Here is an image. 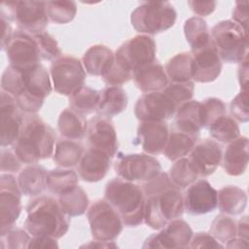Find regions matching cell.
I'll list each match as a JSON object with an SVG mask.
<instances>
[{
    "label": "cell",
    "mask_w": 249,
    "mask_h": 249,
    "mask_svg": "<svg viewBox=\"0 0 249 249\" xmlns=\"http://www.w3.org/2000/svg\"><path fill=\"white\" fill-rule=\"evenodd\" d=\"M156 52L154 39L149 35L140 34L123 43L116 51L115 59L133 73L136 69L156 61Z\"/></svg>",
    "instance_id": "cell-11"
},
{
    "label": "cell",
    "mask_w": 249,
    "mask_h": 249,
    "mask_svg": "<svg viewBox=\"0 0 249 249\" xmlns=\"http://www.w3.org/2000/svg\"><path fill=\"white\" fill-rule=\"evenodd\" d=\"M57 128L64 138L81 140L87 135L88 122L84 115H81L70 108H66L59 114Z\"/></svg>",
    "instance_id": "cell-32"
},
{
    "label": "cell",
    "mask_w": 249,
    "mask_h": 249,
    "mask_svg": "<svg viewBox=\"0 0 249 249\" xmlns=\"http://www.w3.org/2000/svg\"><path fill=\"white\" fill-rule=\"evenodd\" d=\"M164 71L170 82L192 81V57L190 53H180L172 56L165 64Z\"/></svg>",
    "instance_id": "cell-38"
},
{
    "label": "cell",
    "mask_w": 249,
    "mask_h": 249,
    "mask_svg": "<svg viewBox=\"0 0 249 249\" xmlns=\"http://www.w3.org/2000/svg\"><path fill=\"white\" fill-rule=\"evenodd\" d=\"M87 218L95 240L114 241L123 231L121 216L105 199L94 201L88 209Z\"/></svg>",
    "instance_id": "cell-9"
},
{
    "label": "cell",
    "mask_w": 249,
    "mask_h": 249,
    "mask_svg": "<svg viewBox=\"0 0 249 249\" xmlns=\"http://www.w3.org/2000/svg\"><path fill=\"white\" fill-rule=\"evenodd\" d=\"M184 34L191 47V52L203 48L211 42L208 25L199 17H192L185 21Z\"/></svg>",
    "instance_id": "cell-35"
},
{
    "label": "cell",
    "mask_w": 249,
    "mask_h": 249,
    "mask_svg": "<svg viewBox=\"0 0 249 249\" xmlns=\"http://www.w3.org/2000/svg\"><path fill=\"white\" fill-rule=\"evenodd\" d=\"M209 233H211L220 243H227L236 236V222L226 214H220L213 220Z\"/></svg>",
    "instance_id": "cell-42"
},
{
    "label": "cell",
    "mask_w": 249,
    "mask_h": 249,
    "mask_svg": "<svg viewBox=\"0 0 249 249\" xmlns=\"http://www.w3.org/2000/svg\"><path fill=\"white\" fill-rule=\"evenodd\" d=\"M136 88L143 93L162 91L168 84L164 68L157 60L136 69L132 73Z\"/></svg>",
    "instance_id": "cell-24"
},
{
    "label": "cell",
    "mask_w": 249,
    "mask_h": 249,
    "mask_svg": "<svg viewBox=\"0 0 249 249\" xmlns=\"http://www.w3.org/2000/svg\"><path fill=\"white\" fill-rule=\"evenodd\" d=\"M0 23H1V30H2V34H1V49L5 50V48L7 47L9 42L11 41L14 32H13L12 26L10 24V21L7 20L6 18L1 17Z\"/></svg>",
    "instance_id": "cell-54"
},
{
    "label": "cell",
    "mask_w": 249,
    "mask_h": 249,
    "mask_svg": "<svg viewBox=\"0 0 249 249\" xmlns=\"http://www.w3.org/2000/svg\"><path fill=\"white\" fill-rule=\"evenodd\" d=\"M207 129L213 140L221 143L228 144L240 135L237 122L231 116L226 114L213 121Z\"/></svg>",
    "instance_id": "cell-37"
},
{
    "label": "cell",
    "mask_w": 249,
    "mask_h": 249,
    "mask_svg": "<svg viewBox=\"0 0 249 249\" xmlns=\"http://www.w3.org/2000/svg\"><path fill=\"white\" fill-rule=\"evenodd\" d=\"M1 89L15 98L23 113L36 114L52 92L53 83L41 63L22 70L9 65L2 73Z\"/></svg>",
    "instance_id": "cell-1"
},
{
    "label": "cell",
    "mask_w": 249,
    "mask_h": 249,
    "mask_svg": "<svg viewBox=\"0 0 249 249\" xmlns=\"http://www.w3.org/2000/svg\"><path fill=\"white\" fill-rule=\"evenodd\" d=\"M217 206L220 211L229 216L241 214L247 205V195L237 186H225L217 192Z\"/></svg>",
    "instance_id": "cell-31"
},
{
    "label": "cell",
    "mask_w": 249,
    "mask_h": 249,
    "mask_svg": "<svg viewBox=\"0 0 249 249\" xmlns=\"http://www.w3.org/2000/svg\"><path fill=\"white\" fill-rule=\"evenodd\" d=\"M178 105L163 91L143 93L136 101L134 115L140 122H160L174 117Z\"/></svg>",
    "instance_id": "cell-13"
},
{
    "label": "cell",
    "mask_w": 249,
    "mask_h": 249,
    "mask_svg": "<svg viewBox=\"0 0 249 249\" xmlns=\"http://www.w3.org/2000/svg\"><path fill=\"white\" fill-rule=\"evenodd\" d=\"M177 12L167 1H149L138 5L130 15L133 28L145 35H154L171 28L176 21Z\"/></svg>",
    "instance_id": "cell-7"
},
{
    "label": "cell",
    "mask_w": 249,
    "mask_h": 249,
    "mask_svg": "<svg viewBox=\"0 0 249 249\" xmlns=\"http://www.w3.org/2000/svg\"><path fill=\"white\" fill-rule=\"evenodd\" d=\"M53 89L61 95L70 96L85 85L86 70L82 61L69 54H61L50 67Z\"/></svg>",
    "instance_id": "cell-8"
},
{
    "label": "cell",
    "mask_w": 249,
    "mask_h": 249,
    "mask_svg": "<svg viewBox=\"0 0 249 249\" xmlns=\"http://www.w3.org/2000/svg\"><path fill=\"white\" fill-rule=\"evenodd\" d=\"M111 159L110 156L101 151L89 148L77 164V173L86 182H98L108 173Z\"/></svg>",
    "instance_id": "cell-23"
},
{
    "label": "cell",
    "mask_w": 249,
    "mask_h": 249,
    "mask_svg": "<svg viewBox=\"0 0 249 249\" xmlns=\"http://www.w3.org/2000/svg\"><path fill=\"white\" fill-rule=\"evenodd\" d=\"M28 248H58L55 238L49 236H31Z\"/></svg>",
    "instance_id": "cell-53"
},
{
    "label": "cell",
    "mask_w": 249,
    "mask_h": 249,
    "mask_svg": "<svg viewBox=\"0 0 249 249\" xmlns=\"http://www.w3.org/2000/svg\"><path fill=\"white\" fill-rule=\"evenodd\" d=\"M84 153V146L78 140L63 138L55 142L53 160L58 166L70 168L79 163Z\"/></svg>",
    "instance_id": "cell-33"
},
{
    "label": "cell",
    "mask_w": 249,
    "mask_h": 249,
    "mask_svg": "<svg viewBox=\"0 0 249 249\" xmlns=\"http://www.w3.org/2000/svg\"><path fill=\"white\" fill-rule=\"evenodd\" d=\"M192 79L197 83H211L222 71V60L212 42L203 48L192 51Z\"/></svg>",
    "instance_id": "cell-19"
},
{
    "label": "cell",
    "mask_w": 249,
    "mask_h": 249,
    "mask_svg": "<svg viewBox=\"0 0 249 249\" xmlns=\"http://www.w3.org/2000/svg\"><path fill=\"white\" fill-rule=\"evenodd\" d=\"M87 140L89 148L101 151L111 158L115 157L118 152L117 132L108 118L97 115L89 120Z\"/></svg>",
    "instance_id": "cell-16"
},
{
    "label": "cell",
    "mask_w": 249,
    "mask_h": 249,
    "mask_svg": "<svg viewBox=\"0 0 249 249\" xmlns=\"http://www.w3.org/2000/svg\"><path fill=\"white\" fill-rule=\"evenodd\" d=\"M232 21L240 25L247 31L248 25V2H235V6L232 10Z\"/></svg>",
    "instance_id": "cell-51"
},
{
    "label": "cell",
    "mask_w": 249,
    "mask_h": 249,
    "mask_svg": "<svg viewBox=\"0 0 249 249\" xmlns=\"http://www.w3.org/2000/svg\"><path fill=\"white\" fill-rule=\"evenodd\" d=\"M188 5L191 8V10L199 18L206 17L211 15L215 9L217 3L215 1H195L191 0L188 1Z\"/></svg>",
    "instance_id": "cell-52"
},
{
    "label": "cell",
    "mask_w": 249,
    "mask_h": 249,
    "mask_svg": "<svg viewBox=\"0 0 249 249\" xmlns=\"http://www.w3.org/2000/svg\"><path fill=\"white\" fill-rule=\"evenodd\" d=\"M41 57V60H54L61 55L56 40L47 31L32 35Z\"/></svg>",
    "instance_id": "cell-43"
},
{
    "label": "cell",
    "mask_w": 249,
    "mask_h": 249,
    "mask_svg": "<svg viewBox=\"0 0 249 249\" xmlns=\"http://www.w3.org/2000/svg\"><path fill=\"white\" fill-rule=\"evenodd\" d=\"M193 234L190 225L186 221L177 218L168 222L158 233H154L146 238L142 247L163 249L187 248Z\"/></svg>",
    "instance_id": "cell-14"
},
{
    "label": "cell",
    "mask_w": 249,
    "mask_h": 249,
    "mask_svg": "<svg viewBox=\"0 0 249 249\" xmlns=\"http://www.w3.org/2000/svg\"><path fill=\"white\" fill-rule=\"evenodd\" d=\"M200 103L204 121V127L206 128L213 121L226 114V105L219 98L208 97Z\"/></svg>",
    "instance_id": "cell-45"
},
{
    "label": "cell",
    "mask_w": 249,
    "mask_h": 249,
    "mask_svg": "<svg viewBox=\"0 0 249 249\" xmlns=\"http://www.w3.org/2000/svg\"><path fill=\"white\" fill-rule=\"evenodd\" d=\"M1 171L3 173H15L21 167V161L18 160L14 151L1 147Z\"/></svg>",
    "instance_id": "cell-49"
},
{
    "label": "cell",
    "mask_w": 249,
    "mask_h": 249,
    "mask_svg": "<svg viewBox=\"0 0 249 249\" xmlns=\"http://www.w3.org/2000/svg\"><path fill=\"white\" fill-rule=\"evenodd\" d=\"M57 202L68 217H76L83 215L89 207V197L85 190L79 185L72 191L58 196Z\"/></svg>",
    "instance_id": "cell-36"
},
{
    "label": "cell",
    "mask_w": 249,
    "mask_h": 249,
    "mask_svg": "<svg viewBox=\"0 0 249 249\" xmlns=\"http://www.w3.org/2000/svg\"><path fill=\"white\" fill-rule=\"evenodd\" d=\"M1 239L6 241V247L10 249H23L28 248L31 235L24 229L13 228L5 235L1 236Z\"/></svg>",
    "instance_id": "cell-47"
},
{
    "label": "cell",
    "mask_w": 249,
    "mask_h": 249,
    "mask_svg": "<svg viewBox=\"0 0 249 249\" xmlns=\"http://www.w3.org/2000/svg\"><path fill=\"white\" fill-rule=\"evenodd\" d=\"M114 62V53L104 45L91 46L86 51L82 58L86 72L91 76H105Z\"/></svg>",
    "instance_id": "cell-27"
},
{
    "label": "cell",
    "mask_w": 249,
    "mask_h": 249,
    "mask_svg": "<svg viewBox=\"0 0 249 249\" xmlns=\"http://www.w3.org/2000/svg\"><path fill=\"white\" fill-rule=\"evenodd\" d=\"M127 103V95L123 88L108 86L99 91L96 113L98 116L110 119L124 111Z\"/></svg>",
    "instance_id": "cell-28"
},
{
    "label": "cell",
    "mask_w": 249,
    "mask_h": 249,
    "mask_svg": "<svg viewBox=\"0 0 249 249\" xmlns=\"http://www.w3.org/2000/svg\"><path fill=\"white\" fill-rule=\"evenodd\" d=\"M105 84L109 86H118L128 82L132 78V73L123 67L116 59L110 70L105 76L102 77Z\"/></svg>",
    "instance_id": "cell-48"
},
{
    "label": "cell",
    "mask_w": 249,
    "mask_h": 249,
    "mask_svg": "<svg viewBox=\"0 0 249 249\" xmlns=\"http://www.w3.org/2000/svg\"><path fill=\"white\" fill-rule=\"evenodd\" d=\"M211 42L222 61L240 63L248 56V34L231 19L217 22L211 29Z\"/></svg>",
    "instance_id": "cell-6"
},
{
    "label": "cell",
    "mask_w": 249,
    "mask_h": 249,
    "mask_svg": "<svg viewBox=\"0 0 249 249\" xmlns=\"http://www.w3.org/2000/svg\"><path fill=\"white\" fill-rule=\"evenodd\" d=\"M78 173L71 168L57 167L48 170L47 189L57 196L64 195L74 190L79 183Z\"/></svg>",
    "instance_id": "cell-34"
},
{
    "label": "cell",
    "mask_w": 249,
    "mask_h": 249,
    "mask_svg": "<svg viewBox=\"0 0 249 249\" xmlns=\"http://www.w3.org/2000/svg\"><path fill=\"white\" fill-rule=\"evenodd\" d=\"M4 51L10 65L18 69H26L41 61L37 45L32 35L18 29L14 32L11 41Z\"/></svg>",
    "instance_id": "cell-15"
},
{
    "label": "cell",
    "mask_w": 249,
    "mask_h": 249,
    "mask_svg": "<svg viewBox=\"0 0 249 249\" xmlns=\"http://www.w3.org/2000/svg\"><path fill=\"white\" fill-rule=\"evenodd\" d=\"M162 91L179 106L186 101L192 100L195 92V84L192 81L182 83L168 82L167 86Z\"/></svg>",
    "instance_id": "cell-44"
},
{
    "label": "cell",
    "mask_w": 249,
    "mask_h": 249,
    "mask_svg": "<svg viewBox=\"0 0 249 249\" xmlns=\"http://www.w3.org/2000/svg\"><path fill=\"white\" fill-rule=\"evenodd\" d=\"M230 112L231 117L240 123H246L249 120L248 109V89H241L239 93L231 101Z\"/></svg>",
    "instance_id": "cell-46"
},
{
    "label": "cell",
    "mask_w": 249,
    "mask_h": 249,
    "mask_svg": "<svg viewBox=\"0 0 249 249\" xmlns=\"http://www.w3.org/2000/svg\"><path fill=\"white\" fill-rule=\"evenodd\" d=\"M21 191L18 179L11 173L0 175V234L5 235L21 212Z\"/></svg>",
    "instance_id": "cell-12"
},
{
    "label": "cell",
    "mask_w": 249,
    "mask_h": 249,
    "mask_svg": "<svg viewBox=\"0 0 249 249\" xmlns=\"http://www.w3.org/2000/svg\"><path fill=\"white\" fill-rule=\"evenodd\" d=\"M117 175L129 182H149L161 172L160 161L149 154H120L114 165Z\"/></svg>",
    "instance_id": "cell-10"
},
{
    "label": "cell",
    "mask_w": 249,
    "mask_h": 249,
    "mask_svg": "<svg viewBox=\"0 0 249 249\" xmlns=\"http://www.w3.org/2000/svg\"><path fill=\"white\" fill-rule=\"evenodd\" d=\"M167 174L171 182L179 189H186L199 178L197 172L186 157L175 160Z\"/></svg>",
    "instance_id": "cell-40"
},
{
    "label": "cell",
    "mask_w": 249,
    "mask_h": 249,
    "mask_svg": "<svg viewBox=\"0 0 249 249\" xmlns=\"http://www.w3.org/2000/svg\"><path fill=\"white\" fill-rule=\"evenodd\" d=\"M221 164L225 172L231 176L243 174L248 165V138L239 136L228 143Z\"/></svg>",
    "instance_id": "cell-25"
},
{
    "label": "cell",
    "mask_w": 249,
    "mask_h": 249,
    "mask_svg": "<svg viewBox=\"0 0 249 249\" xmlns=\"http://www.w3.org/2000/svg\"><path fill=\"white\" fill-rule=\"evenodd\" d=\"M221 146L213 139H203L196 142L189 154V160L199 177H207L215 172L222 162Z\"/></svg>",
    "instance_id": "cell-20"
},
{
    "label": "cell",
    "mask_w": 249,
    "mask_h": 249,
    "mask_svg": "<svg viewBox=\"0 0 249 249\" xmlns=\"http://www.w3.org/2000/svg\"><path fill=\"white\" fill-rule=\"evenodd\" d=\"M98 101L99 91L87 86L69 96L70 109L84 116L96 112Z\"/></svg>",
    "instance_id": "cell-39"
},
{
    "label": "cell",
    "mask_w": 249,
    "mask_h": 249,
    "mask_svg": "<svg viewBox=\"0 0 249 249\" xmlns=\"http://www.w3.org/2000/svg\"><path fill=\"white\" fill-rule=\"evenodd\" d=\"M248 216L242 217L236 223V236L247 241L249 240V229H248Z\"/></svg>",
    "instance_id": "cell-56"
},
{
    "label": "cell",
    "mask_w": 249,
    "mask_h": 249,
    "mask_svg": "<svg viewBox=\"0 0 249 249\" xmlns=\"http://www.w3.org/2000/svg\"><path fill=\"white\" fill-rule=\"evenodd\" d=\"M145 194L144 222L153 230H160L184 213V197L165 172L142 186Z\"/></svg>",
    "instance_id": "cell-2"
},
{
    "label": "cell",
    "mask_w": 249,
    "mask_h": 249,
    "mask_svg": "<svg viewBox=\"0 0 249 249\" xmlns=\"http://www.w3.org/2000/svg\"><path fill=\"white\" fill-rule=\"evenodd\" d=\"M27 217L24 229L31 236L62 237L69 230L68 216L61 210L57 200L51 196H39L26 206Z\"/></svg>",
    "instance_id": "cell-4"
},
{
    "label": "cell",
    "mask_w": 249,
    "mask_h": 249,
    "mask_svg": "<svg viewBox=\"0 0 249 249\" xmlns=\"http://www.w3.org/2000/svg\"><path fill=\"white\" fill-rule=\"evenodd\" d=\"M15 98L8 92L1 90V147L13 145L20 131L21 117Z\"/></svg>",
    "instance_id": "cell-22"
},
{
    "label": "cell",
    "mask_w": 249,
    "mask_h": 249,
    "mask_svg": "<svg viewBox=\"0 0 249 249\" xmlns=\"http://www.w3.org/2000/svg\"><path fill=\"white\" fill-rule=\"evenodd\" d=\"M169 135L165 121L141 122L137 127L134 143L139 145L144 153L156 156L163 154Z\"/></svg>",
    "instance_id": "cell-21"
},
{
    "label": "cell",
    "mask_w": 249,
    "mask_h": 249,
    "mask_svg": "<svg viewBox=\"0 0 249 249\" xmlns=\"http://www.w3.org/2000/svg\"><path fill=\"white\" fill-rule=\"evenodd\" d=\"M104 199L119 213L124 226L137 227L144 221L145 194L133 182L120 177L111 179L105 186Z\"/></svg>",
    "instance_id": "cell-5"
},
{
    "label": "cell",
    "mask_w": 249,
    "mask_h": 249,
    "mask_svg": "<svg viewBox=\"0 0 249 249\" xmlns=\"http://www.w3.org/2000/svg\"><path fill=\"white\" fill-rule=\"evenodd\" d=\"M48 18L57 24H65L73 20L77 13L75 1H48L46 2Z\"/></svg>",
    "instance_id": "cell-41"
},
{
    "label": "cell",
    "mask_w": 249,
    "mask_h": 249,
    "mask_svg": "<svg viewBox=\"0 0 249 249\" xmlns=\"http://www.w3.org/2000/svg\"><path fill=\"white\" fill-rule=\"evenodd\" d=\"M199 134L184 131L171 125L163 155L171 161H175L190 154L198 140Z\"/></svg>",
    "instance_id": "cell-29"
},
{
    "label": "cell",
    "mask_w": 249,
    "mask_h": 249,
    "mask_svg": "<svg viewBox=\"0 0 249 249\" xmlns=\"http://www.w3.org/2000/svg\"><path fill=\"white\" fill-rule=\"evenodd\" d=\"M15 21L18 30L29 35L46 31L49 22L46 2L17 1Z\"/></svg>",
    "instance_id": "cell-17"
},
{
    "label": "cell",
    "mask_w": 249,
    "mask_h": 249,
    "mask_svg": "<svg viewBox=\"0 0 249 249\" xmlns=\"http://www.w3.org/2000/svg\"><path fill=\"white\" fill-rule=\"evenodd\" d=\"M47 173L48 170L37 163L24 167L18 176V183L21 194L27 196L42 195L47 189Z\"/></svg>",
    "instance_id": "cell-30"
},
{
    "label": "cell",
    "mask_w": 249,
    "mask_h": 249,
    "mask_svg": "<svg viewBox=\"0 0 249 249\" xmlns=\"http://www.w3.org/2000/svg\"><path fill=\"white\" fill-rule=\"evenodd\" d=\"M82 248H116L118 245L114 241H100V240H95L94 241H89L87 244H84L81 246Z\"/></svg>",
    "instance_id": "cell-57"
},
{
    "label": "cell",
    "mask_w": 249,
    "mask_h": 249,
    "mask_svg": "<svg viewBox=\"0 0 249 249\" xmlns=\"http://www.w3.org/2000/svg\"><path fill=\"white\" fill-rule=\"evenodd\" d=\"M184 208L191 215H202L217 208V191L205 179H199L187 187Z\"/></svg>",
    "instance_id": "cell-18"
},
{
    "label": "cell",
    "mask_w": 249,
    "mask_h": 249,
    "mask_svg": "<svg viewBox=\"0 0 249 249\" xmlns=\"http://www.w3.org/2000/svg\"><path fill=\"white\" fill-rule=\"evenodd\" d=\"M190 248H224V245L220 243L209 232H196L193 234L190 244Z\"/></svg>",
    "instance_id": "cell-50"
},
{
    "label": "cell",
    "mask_w": 249,
    "mask_h": 249,
    "mask_svg": "<svg viewBox=\"0 0 249 249\" xmlns=\"http://www.w3.org/2000/svg\"><path fill=\"white\" fill-rule=\"evenodd\" d=\"M55 132L37 114L24 113L20 131L12 145L13 151L22 163L33 164L53 155Z\"/></svg>",
    "instance_id": "cell-3"
},
{
    "label": "cell",
    "mask_w": 249,
    "mask_h": 249,
    "mask_svg": "<svg viewBox=\"0 0 249 249\" xmlns=\"http://www.w3.org/2000/svg\"><path fill=\"white\" fill-rule=\"evenodd\" d=\"M172 125L187 132L199 134L204 128L201 103L197 100H189L177 107Z\"/></svg>",
    "instance_id": "cell-26"
},
{
    "label": "cell",
    "mask_w": 249,
    "mask_h": 249,
    "mask_svg": "<svg viewBox=\"0 0 249 249\" xmlns=\"http://www.w3.org/2000/svg\"><path fill=\"white\" fill-rule=\"evenodd\" d=\"M238 83L241 89H248V56L245 57L240 63L237 70Z\"/></svg>",
    "instance_id": "cell-55"
}]
</instances>
